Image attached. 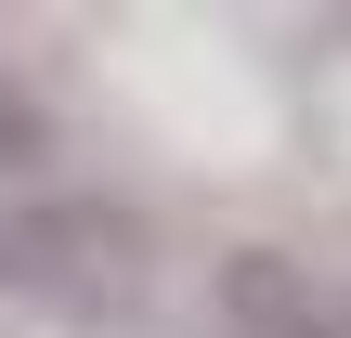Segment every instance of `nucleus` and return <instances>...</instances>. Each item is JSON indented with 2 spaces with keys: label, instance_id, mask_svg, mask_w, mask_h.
I'll list each match as a JSON object with an SVG mask.
<instances>
[{
  "label": "nucleus",
  "instance_id": "obj_1",
  "mask_svg": "<svg viewBox=\"0 0 351 338\" xmlns=\"http://www.w3.org/2000/svg\"><path fill=\"white\" fill-rule=\"evenodd\" d=\"M0 287L78 326H117L143 300V221L104 195H0Z\"/></svg>",
  "mask_w": 351,
  "mask_h": 338
},
{
  "label": "nucleus",
  "instance_id": "obj_2",
  "mask_svg": "<svg viewBox=\"0 0 351 338\" xmlns=\"http://www.w3.org/2000/svg\"><path fill=\"white\" fill-rule=\"evenodd\" d=\"M221 313H234V338H351V313L287 248H234V261H221Z\"/></svg>",
  "mask_w": 351,
  "mask_h": 338
},
{
  "label": "nucleus",
  "instance_id": "obj_3",
  "mask_svg": "<svg viewBox=\"0 0 351 338\" xmlns=\"http://www.w3.org/2000/svg\"><path fill=\"white\" fill-rule=\"evenodd\" d=\"M39 156H52V117H39V91H26V78H0V182H26Z\"/></svg>",
  "mask_w": 351,
  "mask_h": 338
}]
</instances>
